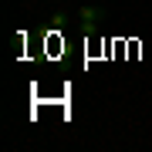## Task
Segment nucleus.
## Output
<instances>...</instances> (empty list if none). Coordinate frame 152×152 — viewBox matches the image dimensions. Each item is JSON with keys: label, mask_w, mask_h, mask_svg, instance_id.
Segmentation results:
<instances>
[{"label": "nucleus", "mask_w": 152, "mask_h": 152, "mask_svg": "<svg viewBox=\"0 0 152 152\" xmlns=\"http://www.w3.org/2000/svg\"><path fill=\"white\" fill-rule=\"evenodd\" d=\"M54 4H58V0H54Z\"/></svg>", "instance_id": "obj_3"}, {"label": "nucleus", "mask_w": 152, "mask_h": 152, "mask_svg": "<svg viewBox=\"0 0 152 152\" xmlns=\"http://www.w3.org/2000/svg\"><path fill=\"white\" fill-rule=\"evenodd\" d=\"M64 27H68V17L64 14H51V24H48L44 34H58V31H64Z\"/></svg>", "instance_id": "obj_2"}, {"label": "nucleus", "mask_w": 152, "mask_h": 152, "mask_svg": "<svg viewBox=\"0 0 152 152\" xmlns=\"http://www.w3.org/2000/svg\"><path fill=\"white\" fill-rule=\"evenodd\" d=\"M105 24V7H81L78 10V34H85V37H95L98 31H102Z\"/></svg>", "instance_id": "obj_1"}]
</instances>
